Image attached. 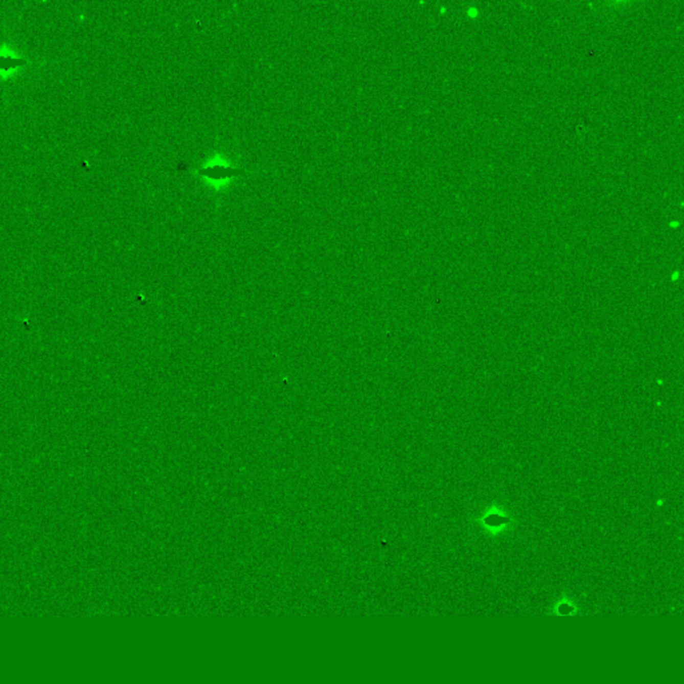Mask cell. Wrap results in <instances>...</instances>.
<instances>
[{
    "label": "cell",
    "mask_w": 684,
    "mask_h": 684,
    "mask_svg": "<svg viewBox=\"0 0 684 684\" xmlns=\"http://www.w3.org/2000/svg\"><path fill=\"white\" fill-rule=\"evenodd\" d=\"M579 608H577V605H575L569 599H560L557 601V604L555 605V611L553 613L555 615H572V613H577Z\"/></svg>",
    "instance_id": "obj_1"
}]
</instances>
